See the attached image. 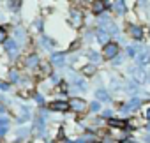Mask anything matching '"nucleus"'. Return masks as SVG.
I'll return each instance as SVG.
<instances>
[{
    "mask_svg": "<svg viewBox=\"0 0 150 143\" xmlns=\"http://www.w3.org/2000/svg\"><path fill=\"white\" fill-rule=\"evenodd\" d=\"M111 115H113V111H111V110H104V111H103V117H104V118H108V120L111 118Z\"/></svg>",
    "mask_w": 150,
    "mask_h": 143,
    "instance_id": "c756f323",
    "label": "nucleus"
},
{
    "mask_svg": "<svg viewBox=\"0 0 150 143\" xmlns=\"http://www.w3.org/2000/svg\"><path fill=\"white\" fill-rule=\"evenodd\" d=\"M129 34H131V37H134V39H141V37H143V28H141V27H136V25H131V27H129Z\"/></svg>",
    "mask_w": 150,
    "mask_h": 143,
    "instance_id": "9b49d317",
    "label": "nucleus"
},
{
    "mask_svg": "<svg viewBox=\"0 0 150 143\" xmlns=\"http://www.w3.org/2000/svg\"><path fill=\"white\" fill-rule=\"evenodd\" d=\"M97 41H99L103 46H104V44H108V42H110V34H108V32H104L103 28H101V30H97Z\"/></svg>",
    "mask_w": 150,
    "mask_h": 143,
    "instance_id": "2eb2a0df",
    "label": "nucleus"
},
{
    "mask_svg": "<svg viewBox=\"0 0 150 143\" xmlns=\"http://www.w3.org/2000/svg\"><path fill=\"white\" fill-rule=\"evenodd\" d=\"M65 143H71V141H65Z\"/></svg>",
    "mask_w": 150,
    "mask_h": 143,
    "instance_id": "58836bf2",
    "label": "nucleus"
},
{
    "mask_svg": "<svg viewBox=\"0 0 150 143\" xmlns=\"http://www.w3.org/2000/svg\"><path fill=\"white\" fill-rule=\"evenodd\" d=\"M143 118L145 120H150V106H145L143 108Z\"/></svg>",
    "mask_w": 150,
    "mask_h": 143,
    "instance_id": "a878e982",
    "label": "nucleus"
},
{
    "mask_svg": "<svg viewBox=\"0 0 150 143\" xmlns=\"http://www.w3.org/2000/svg\"><path fill=\"white\" fill-rule=\"evenodd\" d=\"M148 129H150V124H148Z\"/></svg>",
    "mask_w": 150,
    "mask_h": 143,
    "instance_id": "4c0bfd02",
    "label": "nucleus"
},
{
    "mask_svg": "<svg viewBox=\"0 0 150 143\" xmlns=\"http://www.w3.org/2000/svg\"><path fill=\"white\" fill-rule=\"evenodd\" d=\"M139 104H141V101H139L138 97H134V99H131V101H129V104H125V106H120V108H122V111L129 113V111H134V110H138V108H139Z\"/></svg>",
    "mask_w": 150,
    "mask_h": 143,
    "instance_id": "1a4fd4ad",
    "label": "nucleus"
},
{
    "mask_svg": "<svg viewBox=\"0 0 150 143\" xmlns=\"http://www.w3.org/2000/svg\"><path fill=\"white\" fill-rule=\"evenodd\" d=\"M106 7H108V4L104 2V0H94L92 6H90V9H92V13H94V14H101Z\"/></svg>",
    "mask_w": 150,
    "mask_h": 143,
    "instance_id": "6e6552de",
    "label": "nucleus"
},
{
    "mask_svg": "<svg viewBox=\"0 0 150 143\" xmlns=\"http://www.w3.org/2000/svg\"><path fill=\"white\" fill-rule=\"evenodd\" d=\"M41 42H42V48H51V46H53V41H50L48 37H42Z\"/></svg>",
    "mask_w": 150,
    "mask_h": 143,
    "instance_id": "b1692460",
    "label": "nucleus"
},
{
    "mask_svg": "<svg viewBox=\"0 0 150 143\" xmlns=\"http://www.w3.org/2000/svg\"><path fill=\"white\" fill-rule=\"evenodd\" d=\"M0 125L7 127V125H9V118H6V117H0Z\"/></svg>",
    "mask_w": 150,
    "mask_h": 143,
    "instance_id": "7c9ffc66",
    "label": "nucleus"
},
{
    "mask_svg": "<svg viewBox=\"0 0 150 143\" xmlns=\"http://www.w3.org/2000/svg\"><path fill=\"white\" fill-rule=\"evenodd\" d=\"M35 101H37V104H44V97L41 94H35Z\"/></svg>",
    "mask_w": 150,
    "mask_h": 143,
    "instance_id": "2f4dec72",
    "label": "nucleus"
},
{
    "mask_svg": "<svg viewBox=\"0 0 150 143\" xmlns=\"http://www.w3.org/2000/svg\"><path fill=\"white\" fill-rule=\"evenodd\" d=\"M6 131H7V127H4V125H0V136H4V134H6Z\"/></svg>",
    "mask_w": 150,
    "mask_h": 143,
    "instance_id": "473e14b6",
    "label": "nucleus"
},
{
    "mask_svg": "<svg viewBox=\"0 0 150 143\" xmlns=\"http://www.w3.org/2000/svg\"><path fill=\"white\" fill-rule=\"evenodd\" d=\"M101 27H103V30H104V32H108V34H117V32H118L117 25H115V23H113L108 16L101 20Z\"/></svg>",
    "mask_w": 150,
    "mask_h": 143,
    "instance_id": "39448f33",
    "label": "nucleus"
},
{
    "mask_svg": "<svg viewBox=\"0 0 150 143\" xmlns=\"http://www.w3.org/2000/svg\"><path fill=\"white\" fill-rule=\"evenodd\" d=\"M131 74H132V80L136 83H145L146 81V74H145V71L141 67H132L131 69Z\"/></svg>",
    "mask_w": 150,
    "mask_h": 143,
    "instance_id": "20e7f679",
    "label": "nucleus"
},
{
    "mask_svg": "<svg viewBox=\"0 0 150 143\" xmlns=\"http://www.w3.org/2000/svg\"><path fill=\"white\" fill-rule=\"evenodd\" d=\"M34 143H42V139H35V141H34Z\"/></svg>",
    "mask_w": 150,
    "mask_h": 143,
    "instance_id": "c9c22d12",
    "label": "nucleus"
},
{
    "mask_svg": "<svg viewBox=\"0 0 150 143\" xmlns=\"http://www.w3.org/2000/svg\"><path fill=\"white\" fill-rule=\"evenodd\" d=\"M110 125L111 127H117V129H127V122L122 120V118H110Z\"/></svg>",
    "mask_w": 150,
    "mask_h": 143,
    "instance_id": "ddd939ff",
    "label": "nucleus"
},
{
    "mask_svg": "<svg viewBox=\"0 0 150 143\" xmlns=\"http://www.w3.org/2000/svg\"><path fill=\"white\" fill-rule=\"evenodd\" d=\"M9 71H7V65L4 64V60H0V76H7Z\"/></svg>",
    "mask_w": 150,
    "mask_h": 143,
    "instance_id": "4be33fe9",
    "label": "nucleus"
},
{
    "mask_svg": "<svg viewBox=\"0 0 150 143\" xmlns=\"http://www.w3.org/2000/svg\"><path fill=\"white\" fill-rule=\"evenodd\" d=\"M51 111H67L69 110V101H53L50 103Z\"/></svg>",
    "mask_w": 150,
    "mask_h": 143,
    "instance_id": "423d86ee",
    "label": "nucleus"
},
{
    "mask_svg": "<svg viewBox=\"0 0 150 143\" xmlns=\"http://www.w3.org/2000/svg\"><path fill=\"white\" fill-rule=\"evenodd\" d=\"M99 110H101V104H99V103H92V104H90V111L96 113V111H99Z\"/></svg>",
    "mask_w": 150,
    "mask_h": 143,
    "instance_id": "c85d7f7f",
    "label": "nucleus"
},
{
    "mask_svg": "<svg viewBox=\"0 0 150 143\" xmlns=\"http://www.w3.org/2000/svg\"><path fill=\"white\" fill-rule=\"evenodd\" d=\"M69 21H71V25H72L74 28H80V27L83 25V13H81L80 9H72Z\"/></svg>",
    "mask_w": 150,
    "mask_h": 143,
    "instance_id": "7ed1b4c3",
    "label": "nucleus"
},
{
    "mask_svg": "<svg viewBox=\"0 0 150 143\" xmlns=\"http://www.w3.org/2000/svg\"><path fill=\"white\" fill-rule=\"evenodd\" d=\"M41 67V76H48V74H51V67H50V64H41L39 65Z\"/></svg>",
    "mask_w": 150,
    "mask_h": 143,
    "instance_id": "a211bd4d",
    "label": "nucleus"
},
{
    "mask_svg": "<svg viewBox=\"0 0 150 143\" xmlns=\"http://www.w3.org/2000/svg\"><path fill=\"white\" fill-rule=\"evenodd\" d=\"M124 2H127L125 6H132V2H134V0H124Z\"/></svg>",
    "mask_w": 150,
    "mask_h": 143,
    "instance_id": "f704fd0d",
    "label": "nucleus"
},
{
    "mask_svg": "<svg viewBox=\"0 0 150 143\" xmlns=\"http://www.w3.org/2000/svg\"><path fill=\"white\" fill-rule=\"evenodd\" d=\"M9 80L11 81H18V73L16 71H9Z\"/></svg>",
    "mask_w": 150,
    "mask_h": 143,
    "instance_id": "cd10ccee",
    "label": "nucleus"
},
{
    "mask_svg": "<svg viewBox=\"0 0 150 143\" xmlns=\"http://www.w3.org/2000/svg\"><path fill=\"white\" fill-rule=\"evenodd\" d=\"M51 64L62 67V65L65 64V55H64V53H55V55L51 57Z\"/></svg>",
    "mask_w": 150,
    "mask_h": 143,
    "instance_id": "f8f14e48",
    "label": "nucleus"
},
{
    "mask_svg": "<svg viewBox=\"0 0 150 143\" xmlns=\"http://www.w3.org/2000/svg\"><path fill=\"white\" fill-rule=\"evenodd\" d=\"M27 134H28V129H27V127H21V129H18V136H20V138H25Z\"/></svg>",
    "mask_w": 150,
    "mask_h": 143,
    "instance_id": "bb28decb",
    "label": "nucleus"
},
{
    "mask_svg": "<svg viewBox=\"0 0 150 143\" xmlns=\"http://www.w3.org/2000/svg\"><path fill=\"white\" fill-rule=\"evenodd\" d=\"M113 7H115V11H117L118 14H124V13H125V2H124V0H117Z\"/></svg>",
    "mask_w": 150,
    "mask_h": 143,
    "instance_id": "f3484780",
    "label": "nucleus"
},
{
    "mask_svg": "<svg viewBox=\"0 0 150 143\" xmlns=\"http://www.w3.org/2000/svg\"><path fill=\"white\" fill-rule=\"evenodd\" d=\"M25 65H27L28 69H37V67L41 65L39 57H37V55H28V57H27V60H25Z\"/></svg>",
    "mask_w": 150,
    "mask_h": 143,
    "instance_id": "9d476101",
    "label": "nucleus"
},
{
    "mask_svg": "<svg viewBox=\"0 0 150 143\" xmlns=\"http://www.w3.org/2000/svg\"><path fill=\"white\" fill-rule=\"evenodd\" d=\"M6 41H7V30L0 27V44H6Z\"/></svg>",
    "mask_w": 150,
    "mask_h": 143,
    "instance_id": "412c9836",
    "label": "nucleus"
},
{
    "mask_svg": "<svg viewBox=\"0 0 150 143\" xmlns=\"http://www.w3.org/2000/svg\"><path fill=\"white\" fill-rule=\"evenodd\" d=\"M138 51H139V48H138V46H129V48H127L129 57H138Z\"/></svg>",
    "mask_w": 150,
    "mask_h": 143,
    "instance_id": "5701e85b",
    "label": "nucleus"
},
{
    "mask_svg": "<svg viewBox=\"0 0 150 143\" xmlns=\"http://www.w3.org/2000/svg\"><path fill=\"white\" fill-rule=\"evenodd\" d=\"M14 35H16V39H21V41H23V39H25V30H23V28H18V30L14 32Z\"/></svg>",
    "mask_w": 150,
    "mask_h": 143,
    "instance_id": "393cba45",
    "label": "nucleus"
},
{
    "mask_svg": "<svg viewBox=\"0 0 150 143\" xmlns=\"http://www.w3.org/2000/svg\"><path fill=\"white\" fill-rule=\"evenodd\" d=\"M118 51H120V46H118V42H108V44H104V48H103V57L106 58V60H113V58H117L118 57Z\"/></svg>",
    "mask_w": 150,
    "mask_h": 143,
    "instance_id": "f257e3e1",
    "label": "nucleus"
},
{
    "mask_svg": "<svg viewBox=\"0 0 150 143\" xmlns=\"http://www.w3.org/2000/svg\"><path fill=\"white\" fill-rule=\"evenodd\" d=\"M69 108H71L72 111H76V113H85L87 108H88V104H87V101H83V99H80V97H72V99L69 101Z\"/></svg>",
    "mask_w": 150,
    "mask_h": 143,
    "instance_id": "f03ea898",
    "label": "nucleus"
},
{
    "mask_svg": "<svg viewBox=\"0 0 150 143\" xmlns=\"http://www.w3.org/2000/svg\"><path fill=\"white\" fill-rule=\"evenodd\" d=\"M80 73H81L83 76H94V74H96V65H94V64L83 65V67H81V71H80Z\"/></svg>",
    "mask_w": 150,
    "mask_h": 143,
    "instance_id": "4468645a",
    "label": "nucleus"
},
{
    "mask_svg": "<svg viewBox=\"0 0 150 143\" xmlns=\"http://www.w3.org/2000/svg\"><path fill=\"white\" fill-rule=\"evenodd\" d=\"M96 97H97V99H101V101H110L108 92H106V90H103V88H99V90L96 92Z\"/></svg>",
    "mask_w": 150,
    "mask_h": 143,
    "instance_id": "6ab92c4d",
    "label": "nucleus"
},
{
    "mask_svg": "<svg viewBox=\"0 0 150 143\" xmlns=\"http://www.w3.org/2000/svg\"><path fill=\"white\" fill-rule=\"evenodd\" d=\"M148 60H150V57H148V53H141V55H138V57H136V62H138V67H141V65H145V64H148Z\"/></svg>",
    "mask_w": 150,
    "mask_h": 143,
    "instance_id": "dca6fc26",
    "label": "nucleus"
},
{
    "mask_svg": "<svg viewBox=\"0 0 150 143\" xmlns=\"http://www.w3.org/2000/svg\"><path fill=\"white\" fill-rule=\"evenodd\" d=\"M6 51H7V55L16 57L18 55V42L14 39H7L6 41Z\"/></svg>",
    "mask_w": 150,
    "mask_h": 143,
    "instance_id": "0eeeda50",
    "label": "nucleus"
},
{
    "mask_svg": "<svg viewBox=\"0 0 150 143\" xmlns=\"http://www.w3.org/2000/svg\"><path fill=\"white\" fill-rule=\"evenodd\" d=\"M76 143H88V141H87L85 138H78V139H76Z\"/></svg>",
    "mask_w": 150,
    "mask_h": 143,
    "instance_id": "72a5a7b5",
    "label": "nucleus"
},
{
    "mask_svg": "<svg viewBox=\"0 0 150 143\" xmlns=\"http://www.w3.org/2000/svg\"><path fill=\"white\" fill-rule=\"evenodd\" d=\"M88 57H90V60H92V64H94V65L101 62V55H99V53H96V51H90V53H88Z\"/></svg>",
    "mask_w": 150,
    "mask_h": 143,
    "instance_id": "aec40b11",
    "label": "nucleus"
},
{
    "mask_svg": "<svg viewBox=\"0 0 150 143\" xmlns=\"http://www.w3.org/2000/svg\"><path fill=\"white\" fill-rule=\"evenodd\" d=\"M0 90H2V83H0Z\"/></svg>",
    "mask_w": 150,
    "mask_h": 143,
    "instance_id": "e433bc0d",
    "label": "nucleus"
}]
</instances>
